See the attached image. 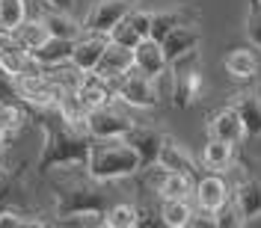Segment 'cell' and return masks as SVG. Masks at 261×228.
I'll list each match as a JSON object with an SVG mask.
<instances>
[{"mask_svg": "<svg viewBox=\"0 0 261 228\" xmlns=\"http://www.w3.org/2000/svg\"><path fill=\"white\" fill-rule=\"evenodd\" d=\"M172 71V104L178 110H190L202 95V68H199V48L169 63Z\"/></svg>", "mask_w": 261, "mask_h": 228, "instance_id": "obj_4", "label": "cell"}, {"mask_svg": "<svg viewBox=\"0 0 261 228\" xmlns=\"http://www.w3.org/2000/svg\"><path fill=\"white\" fill-rule=\"evenodd\" d=\"M12 139H15V136H12L9 130H6V128H0V148H6L9 142H12Z\"/></svg>", "mask_w": 261, "mask_h": 228, "instance_id": "obj_38", "label": "cell"}, {"mask_svg": "<svg viewBox=\"0 0 261 228\" xmlns=\"http://www.w3.org/2000/svg\"><path fill=\"white\" fill-rule=\"evenodd\" d=\"M27 18V0H0V24L3 27H18Z\"/></svg>", "mask_w": 261, "mask_h": 228, "instance_id": "obj_31", "label": "cell"}, {"mask_svg": "<svg viewBox=\"0 0 261 228\" xmlns=\"http://www.w3.org/2000/svg\"><path fill=\"white\" fill-rule=\"evenodd\" d=\"M130 9H134V0H95L92 9L83 18V30L86 33H104V36H107L122 18L128 15Z\"/></svg>", "mask_w": 261, "mask_h": 228, "instance_id": "obj_8", "label": "cell"}, {"mask_svg": "<svg viewBox=\"0 0 261 228\" xmlns=\"http://www.w3.org/2000/svg\"><path fill=\"white\" fill-rule=\"evenodd\" d=\"M205 130H208V136H214V139H226V142H234V146H241L244 136H246L244 122H241V116H238V110H234L231 104L223 107V110L208 113Z\"/></svg>", "mask_w": 261, "mask_h": 228, "instance_id": "obj_11", "label": "cell"}, {"mask_svg": "<svg viewBox=\"0 0 261 228\" xmlns=\"http://www.w3.org/2000/svg\"><path fill=\"white\" fill-rule=\"evenodd\" d=\"M202 166L208 172H226V169H231L234 166V142L208 136V142L202 148Z\"/></svg>", "mask_w": 261, "mask_h": 228, "instance_id": "obj_19", "label": "cell"}, {"mask_svg": "<svg viewBox=\"0 0 261 228\" xmlns=\"http://www.w3.org/2000/svg\"><path fill=\"white\" fill-rule=\"evenodd\" d=\"M196 21V12H190V9H163V12H151V39H158V42H163V36L166 33H172L175 27H181V24H193Z\"/></svg>", "mask_w": 261, "mask_h": 228, "instance_id": "obj_22", "label": "cell"}, {"mask_svg": "<svg viewBox=\"0 0 261 228\" xmlns=\"http://www.w3.org/2000/svg\"><path fill=\"white\" fill-rule=\"evenodd\" d=\"M0 104H9V107H24V95H21V86H18V74H12L6 65H0Z\"/></svg>", "mask_w": 261, "mask_h": 228, "instance_id": "obj_26", "label": "cell"}, {"mask_svg": "<svg viewBox=\"0 0 261 228\" xmlns=\"http://www.w3.org/2000/svg\"><path fill=\"white\" fill-rule=\"evenodd\" d=\"M86 172L92 178L104 181H119L130 178L140 172V154L134 151L125 136H107V139H92L89 157H86Z\"/></svg>", "mask_w": 261, "mask_h": 228, "instance_id": "obj_3", "label": "cell"}, {"mask_svg": "<svg viewBox=\"0 0 261 228\" xmlns=\"http://www.w3.org/2000/svg\"><path fill=\"white\" fill-rule=\"evenodd\" d=\"M12 36H15V42L21 45V48L33 50V48H39L50 33H48V27H45L42 18H24L18 27H12Z\"/></svg>", "mask_w": 261, "mask_h": 228, "instance_id": "obj_24", "label": "cell"}, {"mask_svg": "<svg viewBox=\"0 0 261 228\" xmlns=\"http://www.w3.org/2000/svg\"><path fill=\"white\" fill-rule=\"evenodd\" d=\"M228 104L238 110L241 122H244L246 136L258 139L261 136V83H252V86H246V89H238Z\"/></svg>", "mask_w": 261, "mask_h": 228, "instance_id": "obj_9", "label": "cell"}, {"mask_svg": "<svg viewBox=\"0 0 261 228\" xmlns=\"http://www.w3.org/2000/svg\"><path fill=\"white\" fill-rule=\"evenodd\" d=\"M36 125L45 130L42 154L36 160V172L48 175L57 166H86L92 136L86 133L83 122H71L60 107H42L33 110Z\"/></svg>", "mask_w": 261, "mask_h": 228, "instance_id": "obj_1", "label": "cell"}, {"mask_svg": "<svg viewBox=\"0 0 261 228\" xmlns=\"http://www.w3.org/2000/svg\"><path fill=\"white\" fill-rule=\"evenodd\" d=\"M27 225H48L42 219H27V213L18 211V208H0V228H27Z\"/></svg>", "mask_w": 261, "mask_h": 228, "instance_id": "obj_34", "label": "cell"}, {"mask_svg": "<svg viewBox=\"0 0 261 228\" xmlns=\"http://www.w3.org/2000/svg\"><path fill=\"white\" fill-rule=\"evenodd\" d=\"M163 136H166V133H161V130L151 128V125H134V128L125 133V139H128L130 146H134V151L140 154V172L158 163Z\"/></svg>", "mask_w": 261, "mask_h": 228, "instance_id": "obj_10", "label": "cell"}, {"mask_svg": "<svg viewBox=\"0 0 261 228\" xmlns=\"http://www.w3.org/2000/svg\"><path fill=\"white\" fill-rule=\"evenodd\" d=\"M223 68L234 80H252L255 71H258V56L249 48H231L226 53V60H223Z\"/></svg>", "mask_w": 261, "mask_h": 228, "instance_id": "obj_21", "label": "cell"}, {"mask_svg": "<svg viewBox=\"0 0 261 228\" xmlns=\"http://www.w3.org/2000/svg\"><path fill=\"white\" fill-rule=\"evenodd\" d=\"M244 33H246V42L252 48L261 50V0H249L246 6V21H244Z\"/></svg>", "mask_w": 261, "mask_h": 228, "instance_id": "obj_29", "label": "cell"}, {"mask_svg": "<svg viewBox=\"0 0 261 228\" xmlns=\"http://www.w3.org/2000/svg\"><path fill=\"white\" fill-rule=\"evenodd\" d=\"M128 68H134V48H125V45L110 42L95 65V74L104 77V80H110V86H113V80H119Z\"/></svg>", "mask_w": 261, "mask_h": 228, "instance_id": "obj_14", "label": "cell"}, {"mask_svg": "<svg viewBox=\"0 0 261 228\" xmlns=\"http://www.w3.org/2000/svg\"><path fill=\"white\" fill-rule=\"evenodd\" d=\"M193 175L187 172H172V169H163L161 181L154 184V193L161 198H190L193 195Z\"/></svg>", "mask_w": 261, "mask_h": 228, "instance_id": "obj_20", "label": "cell"}, {"mask_svg": "<svg viewBox=\"0 0 261 228\" xmlns=\"http://www.w3.org/2000/svg\"><path fill=\"white\" fill-rule=\"evenodd\" d=\"M21 190V169L0 163V208H9Z\"/></svg>", "mask_w": 261, "mask_h": 228, "instance_id": "obj_28", "label": "cell"}, {"mask_svg": "<svg viewBox=\"0 0 261 228\" xmlns=\"http://www.w3.org/2000/svg\"><path fill=\"white\" fill-rule=\"evenodd\" d=\"M193 193H196V205H199V208L217 213L228 202L231 190H228L226 181L220 178V172H208V175H199V178H196Z\"/></svg>", "mask_w": 261, "mask_h": 228, "instance_id": "obj_12", "label": "cell"}, {"mask_svg": "<svg viewBox=\"0 0 261 228\" xmlns=\"http://www.w3.org/2000/svg\"><path fill=\"white\" fill-rule=\"evenodd\" d=\"M128 21L134 24V30L140 33L143 39L151 33V12H146V9H137V6H134V9L128 12Z\"/></svg>", "mask_w": 261, "mask_h": 228, "instance_id": "obj_35", "label": "cell"}, {"mask_svg": "<svg viewBox=\"0 0 261 228\" xmlns=\"http://www.w3.org/2000/svg\"><path fill=\"white\" fill-rule=\"evenodd\" d=\"M71 48H74V39H60V36H48L39 48L30 50L33 63L39 65H57V63H65L71 60Z\"/></svg>", "mask_w": 261, "mask_h": 228, "instance_id": "obj_18", "label": "cell"}, {"mask_svg": "<svg viewBox=\"0 0 261 228\" xmlns=\"http://www.w3.org/2000/svg\"><path fill=\"white\" fill-rule=\"evenodd\" d=\"M134 65H137L143 74H148V77H158L161 71L169 68L166 56H163V45L158 39H151V36L140 39L137 48H134Z\"/></svg>", "mask_w": 261, "mask_h": 228, "instance_id": "obj_16", "label": "cell"}, {"mask_svg": "<svg viewBox=\"0 0 261 228\" xmlns=\"http://www.w3.org/2000/svg\"><path fill=\"white\" fill-rule=\"evenodd\" d=\"M50 184H54V216H65L74 211L104 213L113 205L104 181L92 178L86 166H57Z\"/></svg>", "mask_w": 261, "mask_h": 228, "instance_id": "obj_2", "label": "cell"}, {"mask_svg": "<svg viewBox=\"0 0 261 228\" xmlns=\"http://www.w3.org/2000/svg\"><path fill=\"white\" fill-rule=\"evenodd\" d=\"M214 216H217V228H241V225H246V216L241 213V208L231 202V195H228V202L214 213Z\"/></svg>", "mask_w": 261, "mask_h": 228, "instance_id": "obj_33", "label": "cell"}, {"mask_svg": "<svg viewBox=\"0 0 261 228\" xmlns=\"http://www.w3.org/2000/svg\"><path fill=\"white\" fill-rule=\"evenodd\" d=\"M190 213L193 208L187 198H161V219L166 228H187Z\"/></svg>", "mask_w": 261, "mask_h": 228, "instance_id": "obj_25", "label": "cell"}, {"mask_svg": "<svg viewBox=\"0 0 261 228\" xmlns=\"http://www.w3.org/2000/svg\"><path fill=\"white\" fill-rule=\"evenodd\" d=\"M199 42H202V33H199V27H196V21L193 24H181V27H175L172 33H166L163 42H161L166 63H175L178 56L196 50L199 48Z\"/></svg>", "mask_w": 261, "mask_h": 228, "instance_id": "obj_15", "label": "cell"}, {"mask_svg": "<svg viewBox=\"0 0 261 228\" xmlns=\"http://www.w3.org/2000/svg\"><path fill=\"white\" fill-rule=\"evenodd\" d=\"M158 163H161L163 169H172V172H187V175H193V178H196V172H199L193 154L181 146L178 139H172L169 133L163 136V146H161V157H158Z\"/></svg>", "mask_w": 261, "mask_h": 228, "instance_id": "obj_17", "label": "cell"}, {"mask_svg": "<svg viewBox=\"0 0 261 228\" xmlns=\"http://www.w3.org/2000/svg\"><path fill=\"white\" fill-rule=\"evenodd\" d=\"M9 39H12V30H9V27H3V24H0V45H3V42H9Z\"/></svg>", "mask_w": 261, "mask_h": 228, "instance_id": "obj_39", "label": "cell"}, {"mask_svg": "<svg viewBox=\"0 0 261 228\" xmlns=\"http://www.w3.org/2000/svg\"><path fill=\"white\" fill-rule=\"evenodd\" d=\"M107 39H110V42H116V45H125V48H137V42H140L143 36L134 30V24H130L128 15H125V18H122V21L113 27V30L107 33Z\"/></svg>", "mask_w": 261, "mask_h": 228, "instance_id": "obj_32", "label": "cell"}, {"mask_svg": "<svg viewBox=\"0 0 261 228\" xmlns=\"http://www.w3.org/2000/svg\"><path fill=\"white\" fill-rule=\"evenodd\" d=\"M137 225H163L161 208H137Z\"/></svg>", "mask_w": 261, "mask_h": 228, "instance_id": "obj_36", "label": "cell"}, {"mask_svg": "<svg viewBox=\"0 0 261 228\" xmlns=\"http://www.w3.org/2000/svg\"><path fill=\"white\" fill-rule=\"evenodd\" d=\"M104 225L107 228H137V208L128 202H113L104 211Z\"/></svg>", "mask_w": 261, "mask_h": 228, "instance_id": "obj_27", "label": "cell"}, {"mask_svg": "<svg viewBox=\"0 0 261 228\" xmlns=\"http://www.w3.org/2000/svg\"><path fill=\"white\" fill-rule=\"evenodd\" d=\"M231 190V202L241 208V213L246 216V222L261 216V163L241 157L238 163V178L228 187Z\"/></svg>", "mask_w": 261, "mask_h": 228, "instance_id": "obj_5", "label": "cell"}, {"mask_svg": "<svg viewBox=\"0 0 261 228\" xmlns=\"http://www.w3.org/2000/svg\"><path fill=\"white\" fill-rule=\"evenodd\" d=\"M48 9H65V12H71V6H74V0H42Z\"/></svg>", "mask_w": 261, "mask_h": 228, "instance_id": "obj_37", "label": "cell"}, {"mask_svg": "<svg viewBox=\"0 0 261 228\" xmlns=\"http://www.w3.org/2000/svg\"><path fill=\"white\" fill-rule=\"evenodd\" d=\"M113 95L119 101H125L128 107H137V110H151V107L161 104L158 89H154V80L148 74H143L137 65L128 68L119 80H113Z\"/></svg>", "mask_w": 261, "mask_h": 228, "instance_id": "obj_7", "label": "cell"}, {"mask_svg": "<svg viewBox=\"0 0 261 228\" xmlns=\"http://www.w3.org/2000/svg\"><path fill=\"white\" fill-rule=\"evenodd\" d=\"M137 125V119L130 113H125L122 107H116L113 101L92 107L86 119H83V128L92 139H107V136H125L130 128Z\"/></svg>", "mask_w": 261, "mask_h": 228, "instance_id": "obj_6", "label": "cell"}, {"mask_svg": "<svg viewBox=\"0 0 261 228\" xmlns=\"http://www.w3.org/2000/svg\"><path fill=\"white\" fill-rule=\"evenodd\" d=\"M110 45V39L104 36V33H86L83 30L77 39H74V48H71V63L77 65L81 71H95L98 60H101V53L104 48Z\"/></svg>", "mask_w": 261, "mask_h": 228, "instance_id": "obj_13", "label": "cell"}, {"mask_svg": "<svg viewBox=\"0 0 261 228\" xmlns=\"http://www.w3.org/2000/svg\"><path fill=\"white\" fill-rule=\"evenodd\" d=\"M57 225H74V228H92V225H104V213L101 211H74L57 216Z\"/></svg>", "mask_w": 261, "mask_h": 228, "instance_id": "obj_30", "label": "cell"}, {"mask_svg": "<svg viewBox=\"0 0 261 228\" xmlns=\"http://www.w3.org/2000/svg\"><path fill=\"white\" fill-rule=\"evenodd\" d=\"M42 21L50 36H60V39H77L83 33V21L71 18V12H65V9H45Z\"/></svg>", "mask_w": 261, "mask_h": 228, "instance_id": "obj_23", "label": "cell"}]
</instances>
